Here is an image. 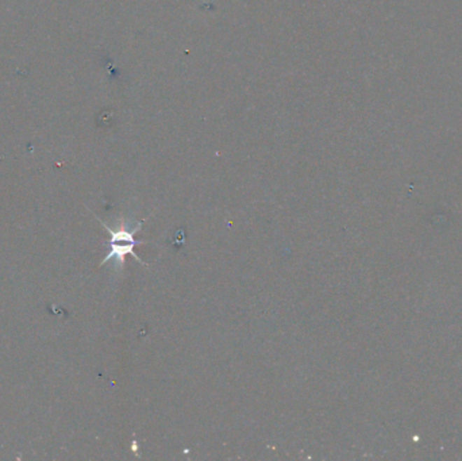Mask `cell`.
Returning a JSON list of instances; mask_svg holds the SVG:
<instances>
[{"label":"cell","mask_w":462,"mask_h":461,"mask_svg":"<svg viewBox=\"0 0 462 461\" xmlns=\"http://www.w3.org/2000/svg\"><path fill=\"white\" fill-rule=\"evenodd\" d=\"M99 219V218H97ZM102 226L106 229V230L110 233V240H108V244H113V242H130V244H134V245H142V244H146V241H142V240H135L134 235L138 233V231L142 229V225L144 222H138L135 225L134 228L129 229L127 228V223L123 222V225L119 226V229L116 230H113L110 226H107V223H104L102 219H99Z\"/></svg>","instance_id":"cell-2"},{"label":"cell","mask_w":462,"mask_h":461,"mask_svg":"<svg viewBox=\"0 0 462 461\" xmlns=\"http://www.w3.org/2000/svg\"><path fill=\"white\" fill-rule=\"evenodd\" d=\"M110 247V252L107 253V256L102 260L100 266H104L107 261L110 260H115V264L118 266V268H123L125 263H126V256H133L136 261H139L142 266L148 267V264L139 257L136 256V253L134 252V244H130V242H113V244H108Z\"/></svg>","instance_id":"cell-1"}]
</instances>
